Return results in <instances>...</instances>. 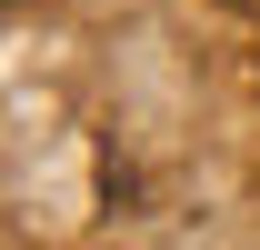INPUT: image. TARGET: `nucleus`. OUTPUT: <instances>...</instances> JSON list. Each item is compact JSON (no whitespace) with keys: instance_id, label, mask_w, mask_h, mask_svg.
Returning <instances> with one entry per match:
<instances>
[{"instance_id":"nucleus-1","label":"nucleus","mask_w":260,"mask_h":250,"mask_svg":"<svg viewBox=\"0 0 260 250\" xmlns=\"http://www.w3.org/2000/svg\"><path fill=\"white\" fill-rule=\"evenodd\" d=\"M230 10H250V20H260V0H230Z\"/></svg>"}]
</instances>
